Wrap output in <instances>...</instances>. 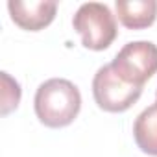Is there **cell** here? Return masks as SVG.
I'll return each instance as SVG.
<instances>
[{
	"label": "cell",
	"instance_id": "cell-5",
	"mask_svg": "<svg viewBox=\"0 0 157 157\" xmlns=\"http://www.w3.org/2000/svg\"><path fill=\"white\" fill-rule=\"evenodd\" d=\"M8 10L11 21L28 32H39L46 28L57 11V2H24V0H10Z\"/></svg>",
	"mask_w": 157,
	"mask_h": 157
},
{
	"label": "cell",
	"instance_id": "cell-6",
	"mask_svg": "<svg viewBox=\"0 0 157 157\" xmlns=\"http://www.w3.org/2000/svg\"><path fill=\"white\" fill-rule=\"evenodd\" d=\"M115 8L118 21L129 30L150 28L157 19L155 0H117Z\"/></svg>",
	"mask_w": 157,
	"mask_h": 157
},
{
	"label": "cell",
	"instance_id": "cell-9",
	"mask_svg": "<svg viewBox=\"0 0 157 157\" xmlns=\"http://www.w3.org/2000/svg\"><path fill=\"white\" fill-rule=\"evenodd\" d=\"M155 104H157V94H155Z\"/></svg>",
	"mask_w": 157,
	"mask_h": 157
},
{
	"label": "cell",
	"instance_id": "cell-8",
	"mask_svg": "<svg viewBox=\"0 0 157 157\" xmlns=\"http://www.w3.org/2000/svg\"><path fill=\"white\" fill-rule=\"evenodd\" d=\"M2 83H4V89H2V115H8L10 111L17 109L19 102H21V85L10 78L8 72H2Z\"/></svg>",
	"mask_w": 157,
	"mask_h": 157
},
{
	"label": "cell",
	"instance_id": "cell-4",
	"mask_svg": "<svg viewBox=\"0 0 157 157\" xmlns=\"http://www.w3.org/2000/svg\"><path fill=\"white\" fill-rule=\"evenodd\" d=\"M111 67L124 82L144 87V83L157 72V44L150 41L128 43L115 56Z\"/></svg>",
	"mask_w": 157,
	"mask_h": 157
},
{
	"label": "cell",
	"instance_id": "cell-1",
	"mask_svg": "<svg viewBox=\"0 0 157 157\" xmlns=\"http://www.w3.org/2000/svg\"><path fill=\"white\" fill-rule=\"evenodd\" d=\"M35 115L46 128H65L74 122L82 109V94L72 82L52 78L39 85L33 98Z\"/></svg>",
	"mask_w": 157,
	"mask_h": 157
},
{
	"label": "cell",
	"instance_id": "cell-7",
	"mask_svg": "<svg viewBox=\"0 0 157 157\" xmlns=\"http://www.w3.org/2000/svg\"><path fill=\"white\" fill-rule=\"evenodd\" d=\"M133 137L140 151L157 157V104L146 107L133 124Z\"/></svg>",
	"mask_w": 157,
	"mask_h": 157
},
{
	"label": "cell",
	"instance_id": "cell-2",
	"mask_svg": "<svg viewBox=\"0 0 157 157\" xmlns=\"http://www.w3.org/2000/svg\"><path fill=\"white\" fill-rule=\"evenodd\" d=\"M72 26L80 33L82 44L94 52L109 48L118 33L115 15L105 4L100 2L82 4L74 13Z\"/></svg>",
	"mask_w": 157,
	"mask_h": 157
},
{
	"label": "cell",
	"instance_id": "cell-3",
	"mask_svg": "<svg viewBox=\"0 0 157 157\" xmlns=\"http://www.w3.org/2000/svg\"><path fill=\"white\" fill-rule=\"evenodd\" d=\"M142 94V87L131 85L113 70L111 63L98 68L93 80V96L100 109L107 113L128 111Z\"/></svg>",
	"mask_w": 157,
	"mask_h": 157
}]
</instances>
